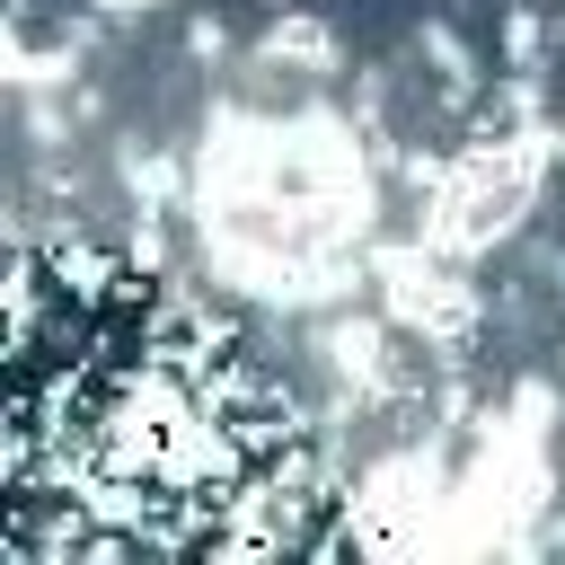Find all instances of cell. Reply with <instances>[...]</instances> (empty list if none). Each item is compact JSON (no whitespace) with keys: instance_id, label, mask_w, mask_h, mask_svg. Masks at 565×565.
<instances>
[{"instance_id":"1","label":"cell","mask_w":565,"mask_h":565,"mask_svg":"<svg viewBox=\"0 0 565 565\" xmlns=\"http://www.w3.org/2000/svg\"><path fill=\"white\" fill-rule=\"evenodd\" d=\"M539 185H547V132L521 124V132H477V141H459L450 168H441V185L424 194V247L477 256V247L512 238V230L530 221Z\"/></svg>"},{"instance_id":"2","label":"cell","mask_w":565,"mask_h":565,"mask_svg":"<svg viewBox=\"0 0 565 565\" xmlns=\"http://www.w3.org/2000/svg\"><path fill=\"white\" fill-rule=\"evenodd\" d=\"M380 309H388L406 335H424L433 353H459V344L477 335V318H486L477 282H468L441 247H388V256H380Z\"/></svg>"},{"instance_id":"3","label":"cell","mask_w":565,"mask_h":565,"mask_svg":"<svg viewBox=\"0 0 565 565\" xmlns=\"http://www.w3.org/2000/svg\"><path fill=\"white\" fill-rule=\"evenodd\" d=\"M256 53L282 62V71H300V79H327V71H335V26L309 18V9H282V18L256 35Z\"/></svg>"},{"instance_id":"4","label":"cell","mask_w":565,"mask_h":565,"mask_svg":"<svg viewBox=\"0 0 565 565\" xmlns=\"http://www.w3.org/2000/svg\"><path fill=\"white\" fill-rule=\"evenodd\" d=\"M503 53H512V71H530V62H539V18H530V9L503 26Z\"/></svg>"},{"instance_id":"5","label":"cell","mask_w":565,"mask_h":565,"mask_svg":"<svg viewBox=\"0 0 565 565\" xmlns=\"http://www.w3.org/2000/svg\"><path fill=\"white\" fill-rule=\"evenodd\" d=\"M185 53H194V62H221V53H230L221 18H194V26H185Z\"/></svg>"},{"instance_id":"6","label":"cell","mask_w":565,"mask_h":565,"mask_svg":"<svg viewBox=\"0 0 565 565\" xmlns=\"http://www.w3.org/2000/svg\"><path fill=\"white\" fill-rule=\"evenodd\" d=\"M97 9H150V0H97Z\"/></svg>"},{"instance_id":"7","label":"cell","mask_w":565,"mask_h":565,"mask_svg":"<svg viewBox=\"0 0 565 565\" xmlns=\"http://www.w3.org/2000/svg\"><path fill=\"white\" fill-rule=\"evenodd\" d=\"M556 159H565V141H556Z\"/></svg>"}]
</instances>
